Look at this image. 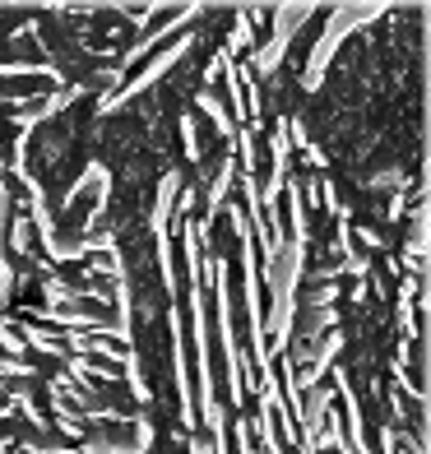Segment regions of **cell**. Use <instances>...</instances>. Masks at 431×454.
Instances as JSON below:
<instances>
[{
    "instance_id": "1",
    "label": "cell",
    "mask_w": 431,
    "mask_h": 454,
    "mask_svg": "<svg viewBox=\"0 0 431 454\" xmlns=\"http://www.w3.org/2000/svg\"><path fill=\"white\" fill-rule=\"evenodd\" d=\"M121 251L153 454H427V283L287 168L158 172Z\"/></svg>"
},
{
    "instance_id": "2",
    "label": "cell",
    "mask_w": 431,
    "mask_h": 454,
    "mask_svg": "<svg viewBox=\"0 0 431 454\" xmlns=\"http://www.w3.org/2000/svg\"><path fill=\"white\" fill-rule=\"evenodd\" d=\"M98 102L0 121V454H153Z\"/></svg>"
}]
</instances>
